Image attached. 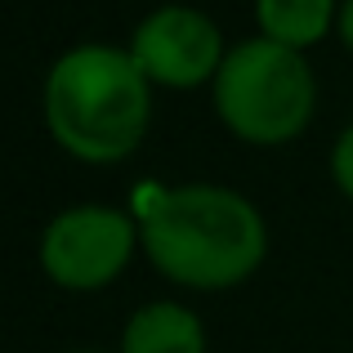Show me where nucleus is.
<instances>
[{"label":"nucleus","mask_w":353,"mask_h":353,"mask_svg":"<svg viewBox=\"0 0 353 353\" xmlns=\"http://www.w3.org/2000/svg\"><path fill=\"white\" fill-rule=\"evenodd\" d=\"M148 255L188 286H228L264 255V219L241 192L215 183L165 188L143 201Z\"/></svg>","instance_id":"1"},{"label":"nucleus","mask_w":353,"mask_h":353,"mask_svg":"<svg viewBox=\"0 0 353 353\" xmlns=\"http://www.w3.org/2000/svg\"><path fill=\"white\" fill-rule=\"evenodd\" d=\"M148 77L134 54L112 45H77L50 68L45 81V117L50 130L90 161L125 157L148 130Z\"/></svg>","instance_id":"2"},{"label":"nucleus","mask_w":353,"mask_h":353,"mask_svg":"<svg viewBox=\"0 0 353 353\" xmlns=\"http://www.w3.org/2000/svg\"><path fill=\"white\" fill-rule=\"evenodd\" d=\"M215 108L246 139L277 143L309 121L313 108V72L300 50L259 36L241 41L224 54L215 77Z\"/></svg>","instance_id":"3"},{"label":"nucleus","mask_w":353,"mask_h":353,"mask_svg":"<svg viewBox=\"0 0 353 353\" xmlns=\"http://www.w3.org/2000/svg\"><path fill=\"white\" fill-rule=\"evenodd\" d=\"M134 228L112 206H72L50 219L41 237V259L59 282L99 286L125 264Z\"/></svg>","instance_id":"4"},{"label":"nucleus","mask_w":353,"mask_h":353,"mask_svg":"<svg viewBox=\"0 0 353 353\" xmlns=\"http://www.w3.org/2000/svg\"><path fill=\"white\" fill-rule=\"evenodd\" d=\"M134 63L143 77H161L170 85H197L219 72V27L192 5H161L134 32Z\"/></svg>","instance_id":"5"},{"label":"nucleus","mask_w":353,"mask_h":353,"mask_svg":"<svg viewBox=\"0 0 353 353\" xmlns=\"http://www.w3.org/2000/svg\"><path fill=\"white\" fill-rule=\"evenodd\" d=\"M201 322L183 304H143L125 327V353H201Z\"/></svg>","instance_id":"6"},{"label":"nucleus","mask_w":353,"mask_h":353,"mask_svg":"<svg viewBox=\"0 0 353 353\" xmlns=\"http://www.w3.org/2000/svg\"><path fill=\"white\" fill-rule=\"evenodd\" d=\"M331 0H259V27L282 45H309L327 32Z\"/></svg>","instance_id":"7"},{"label":"nucleus","mask_w":353,"mask_h":353,"mask_svg":"<svg viewBox=\"0 0 353 353\" xmlns=\"http://www.w3.org/2000/svg\"><path fill=\"white\" fill-rule=\"evenodd\" d=\"M331 165H336V179L353 192V125L336 139V152H331Z\"/></svg>","instance_id":"8"},{"label":"nucleus","mask_w":353,"mask_h":353,"mask_svg":"<svg viewBox=\"0 0 353 353\" xmlns=\"http://www.w3.org/2000/svg\"><path fill=\"white\" fill-rule=\"evenodd\" d=\"M340 32H345V41L353 45V0H345V9H340Z\"/></svg>","instance_id":"9"},{"label":"nucleus","mask_w":353,"mask_h":353,"mask_svg":"<svg viewBox=\"0 0 353 353\" xmlns=\"http://www.w3.org/2000/svg\"><path fill=\"white\" fill-rule=\"evenodd\" d=\"M77 353H94V349H77Z\"/></svg>","instance_id":"10"}]
</instances>
